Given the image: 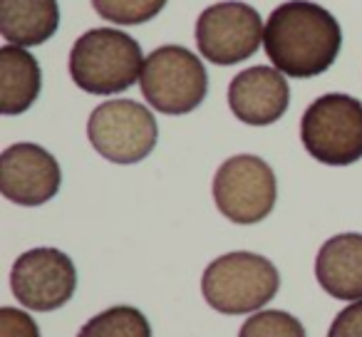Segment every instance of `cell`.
Here are the masks:
<instances>
[{
  "label": "cell",
  "mask_w": 362,
  "mask_h": 337,
  "mask_svg": "<svg viewBox=\"0 0 362 337\" xmlns=\"http://www.w3.org/2000/svg\"><path fill=\"white\" fill-rule=\"evenodd\" d=\"M40 65L25 47H0V112L3 114L13 117L28 112L40 97Z\"/></svg>",
  "instance_id": "14"
},
{
  "label": "cell",
  "mask_w": 362,
  "mask_h": 337,
  "mask_svg": "<svg viewBox=\"0 0 362 337\" xmlns=\"http://www.w3.org/2000/svg\"><path fill=\"white\" fill-rule=\"evenodd\" d=\"M315 278L337 300H362V233L327 238L315 258Z\"/></svg>",
  "instance_id": "12"
},
{
  "label": "cell",
  "mask_w": 362,
  "mask_h": 337,
  "mask_svg": "<svg viewBox=\"0 0 362 337\" xmlns=\"http://www.w3.org/2000/svg\"><path fill=\"white\" fill-rule=\"evenodd\" d=\"M263 20L256 8L238 0L209 6L197 20L199 52L214 65H236L256 55L263 42Z\"/></svg>",
  "instance_id": "8"
},
{
  "label": "cell",
  "mask_w": 362,
  "mask_h": 337,
  "mask_svg": "<svg viewBox=\"0 0 362 337\" xmlns=\"http://www.w3.org/2000/svg\"><path fill=\"white\" fill-rule=\"evenodd\" d=\"M281 288L278 268L258 253L236 251L209 263L202 278V292L214 310L223 315L258 312Z\"/></svg>",
  "instance_id": "3"
},
{
  "label": "cell",
  "mask_w": 362,
  "mask_h": 337,
  "mask_svg": "<svg viewBox=\"0 0 362 337\" xmlns=\"http://www.w3.org/2000/svg\"><path fill=\"white\" fill-rule=\"evenodd\" d=\"M144 100L161 114H189L209 92V75L189 47H156L144 60L139 77Z\"/></svg>",
  "instance_id": "5"
},
{
  "label": "cell",
  "mask_w": 362,
  "mask_h": 337,
  "mask_svg": "<svg viewBox=\"0 0 362 337\" xmlns=\"http://www.w3.org/2000/svg\"><path fill=\"white\" fill-rule=\"evenodd\" d=\"M263 47L276 70L308 80L332 67L342 47V30L337 18L317 3L288 0L268 18Z\"/></svg>",
  "instance_id": "1"
},
{
  "label": "cell",
  "mask_w": 362,
  "mask_h": 337,
  "mask_svg": "<svg viewBox=\"0 0 362 337\" xmlns=\"http://www.w3.org/2000/svg\"><path fill=\"white\" fill-rule=\"evenodd\" d=\"M327 337H362V300H355L345 310L337 312Z\"/></svg>",
  "instance_id": "19"
},
{
  "label": "cell",
  "mask_w": 362,
  "mask_h": 337,
  "mask_svg": "<svg viewBox=\"0 0 362 337\" xmlns=\"http://www.w3.org/2000/svg\"><path fill=\"white\" fill-rule=\"evenodd\" d=\"M288 105H291V87L276 67H248L238 72L228 85V107L243 124H273L286 114Z\"/></svg>",
  "instance_id": "11"
},
{
  "label": "cell",
  "mask_w": 362,
  "mask_h": 337,
  "mask_svg": "<svg viewBox=\"0 0 362 337\" xmlns=\"http://www.w3.org/2000/svg\"><path fill=\"white\" fill-rule=\"evenodd\" d=\"M238 337H305V327L286 310H263L243 322Z\"/></svg>",
  "instance_id": "17"
},
{
  "label": "cell",
  "mask_w": 362,
  "mask_h": 337,
  "mask_svg": "<svg viewBox=\"0 0 362 337\" xmlns=\"http://www.w3.org/2000/svg\"><path fill=\"white\" fill-rule=\"evenodd\" d=\"M77 337H151V327L136 307L115 305L87 320Z\"/></svg>",
  "instance_id": "15"
},
{
  "label": "cell",
  "mask_w": 362,
  "mask_h": 337,
  "mask_svg": "<svg viewBox=\"0 0 362 337\" xmlns=\"http://www.w3.org/2000/svg\"><path fill=\"white\" fill-rule=\"evenodd\" d=\"M62 172L57 159L33 141L8 146L0 154V191L21 206H42L60 191Z\"/></svg>",
  "instance_id": "10"
},
{
  "label": "cell",
  "mask_w": 362,
  "mask_h": 337,
  "mask_svg": "<svg viewBox=\"0 0 362 337\" xmlns=\"http://www.w3.org/2000/svg\"><path fill=\"white\" fill-rule=\"evenodd\" d=\"M305 151L327 166H350L362 159V102L330 92L313 102L300 119Z\"/></svg>",
  "instance_id": "4"
},
{
  "label": "cell",
  "mask_w": 362,
  "mask_h": 337,
  "mask_svg": "<svg viewBox=\"0 0 362 337\" xmlns=\"http://www.w3.org/2000/svg\"><path fill=\"white\" fill-rule=\"evenodd\" d=\"M0 337H40V327L28 312L18 307L0 310Z\"/></svg>",
  "instance_id": "18"
},
{
  "label": "cell",
  "mask_w": 362,
  "mask_h": 337,
  "mask_svg": "<svg viewBox=\"0 0 362 337\" xmlns=\"http://www.w3.org/2000/svg\"><path fill=\"white\" fill-rule=\"evenodd\" d=\"M87 136L100 156L115 164H136L154 151L159 139L156 119L134 100L102 102L87 122Z\"/></svg>",
  "instance_id": "6"
},
{
  "label": "cell",
  "mask_w": 362,
  "mask_h": 337,
  "mask_svg": "<svg viewBox=\"0 0 362 337\" xmlns=\"http://www.w3.org/2000/svg\"><path fill=\"white\" fill-rule=\"evenodd\" d=\"M169 0H92V8L107 23L117 25H141L156 18Z\"/></svg>",
  "instance_id": "16"
},
{
  "label": "cell",
  "mask_w": 362,
  "mask_h": 337,
  "mask_svg": "<svg viewBox=\"0 0 362 337\" xmlns=\"http://www.w3.org/2000/svg\"><path fill=\"white\" fill-rule=\"evenodd\" d=\"M60 28L57 0H0V32L8 45L35 47Z\"/></svg>",
  "instance_id": "13"
},
{
  "label": "cell",
  "mask_w": 362,
  "mask_h": 337,
  "mask_svg": "<svg viewBox=\"0 0 362 337\" xmlns=\"http://www.w3.org/2000/svg\"><path fill=\"white\" fill-rule=\"evenodd\" d=\"M144 70L139 42L117 28H95L80 35L70 52V75L87 95H117Z\"/></svg>",
  "instance_id": "2"
},
{
  "label": "cell",
  "mask_w": 362,
  "mask_h": 337,
  "mask_svg": "<svg viewBox=\"0 0 362 337\" xmlns=\"http://www.w3.org/2000/svg\"><path fill=\"white\" fill-rule=\"evenodd\" d=\"M11 288L28 310H57L70 302L77 290L75 263L57 248H33L13 263Z\"/></svg>",
  "instance_id": "9"
},
{
  "label": "cell",
  "mask_w": 362,
  "mask_h": 337,
  "mask_svg": "<svg viewBox=\"0 0 362 337\" xmlns=\"http://www.w3.org/2000/svg\"><path fill=\"white\" fill-rule=\"evenodd\" d=\"M278 184L273 169L253 154H238L218 166L214 177L216 208L233 223L251 226L273 211Z\"/></svg>",
  "instance_id": "7"
}]
</instances>
